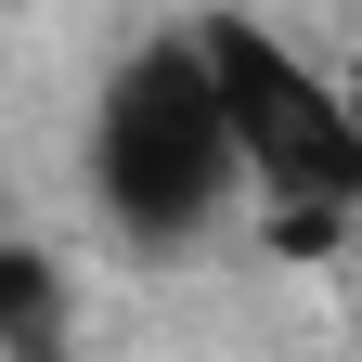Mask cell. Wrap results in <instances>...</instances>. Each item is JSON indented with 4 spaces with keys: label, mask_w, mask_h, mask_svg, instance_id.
Returning a JSON list of instances; mask_svg holds the SVG:
<instances>
[{
    "label": "cell",
    "mask_w": 362,
    "mask_h": 362,
    "mask_svg": "<svg viewBox=\"0 0 362 362\" xmlns=\"http://www.w3.org/2000/svg\"><path fill=\"white\" fill-rule=\"evenodd\" d=\"M0 362H78V310H65V259L13 233L0 246Z\"/></svg>",
    "instance_id": "obj_3"
},
{
    "label": "cell",
    "mask_w": 362,
    "mask_h": 362,
    "mask_svg": "<svg viewBox=\"0 0 362 362\" xmlns=\"http://www.w3.org/2000/svg\"><path fill=\"white\" fill-rule=\"evenodd\" d=\"M90 194L143 259L207 246V220L246 194V143H233V90H220L207 39L168 26L143 52L104 65V104H90Z\"/></svg>",
    "instance_id": "obj_1"
},
{
    "label": "cell",
    "mask_w": 362,
    "mask_h": 362,
    "mask_svg": "<svg viewBox=\"0 0 362 362\" xmlns=\"http://www.w3.org/2000/svg\"><path fill=\"white\" fill-rule=\"evenodd\" d=\"M207 65L220 90H233V143H246V194L285 220V233H337V220H362V104L310 65L285 52L259 13H207Z\"/></svg>",
    "instance_id": "obj_2"
}]
</instances>
